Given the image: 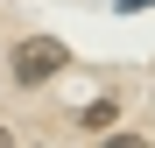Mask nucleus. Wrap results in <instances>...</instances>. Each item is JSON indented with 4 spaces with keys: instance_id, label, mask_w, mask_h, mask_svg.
<instances>
[{
    "instance_id": "1",
    "label": "nucleus",
    "mask_w": 155,
    "mask_h": 148,
    "mask_svg": "<svg viewBox=\"0 0 155 148\" xmlns=\"http://www.w3.org/2000/svg\"><path fill=\"white\" fill-rule=\"evenodd\" d=\"M64 71H71V42H57V35L14 42V85H49V78H64Z\"/></svg>"
},
{
    "instance_id": "2",
    "label": "nucleus",
    "mask_w": 155,
    "mask_h": 148,
    "mask_svg": "<svg viewBox=\"0 0 155 148\" xmlns=\"http://www.w3.org/2000/svg\"><path fill=\"white\" fill-rule=\"evenodd\" d=\"M113 120H120V106H113V99H92V106L78 113V127H85V134H99V127H113Z\"/></svg>"
},
{
    "instance_id": "3",
    "label": "nucleus",
    "mask_w": 155,
    "mask_h": 148,
    "mask_svg": "<svg viewBox=\"0 0 155 148\" xmlns=\"http://www.w3.org/2000/svg\"><path fill=\"white\" fill-rule=\"evenodd\" d=\"M106 148H148V134H106Z\"/></svg>"
},
{
    "instance_id": "4",
    "label": "nucleus",
    "mask_w": 155,
    "mask_h": 148,
    "mask_svg": "<svg viewBox=\"0 0 155 148\" xmlns=\"http://www.w3.org/2000/svg\"><path fill=\"white\" fill-rule=\"evenodd\" d=\"M0 148H14V134H7V127H0Z\"/></svg>"
}]
</instances>
